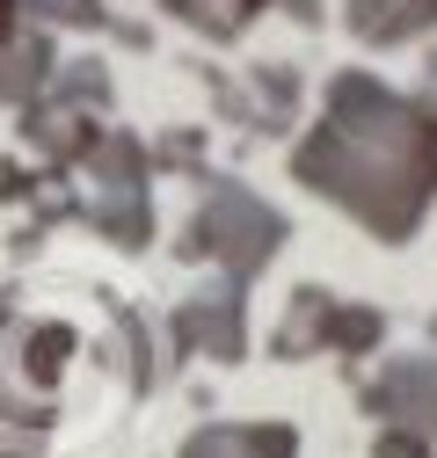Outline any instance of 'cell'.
Segmentation results:
<instances>
[{
	"label": "cell",
	"mask_w": 437,
	"mask_h": 458,
	"mask_svg": "<svg viewBox=\"0 0 437 458\" xmlns=\"http://www.w3.org/2000/svg\"><path fill=\"white\" fill-rule=\"evenodd\" d=\"M176 8H183L190 22H204V30H241L262 0H176Z\"/></svg>",
	"instance_id": "cell-4"
},
{
	"label": "cell",
	"mask_w": 437,
	"mask_h": 458,
	"mask_svg": "<svg viewBox=\"0 0 437 458\" xmlns=\"http://www.w3.org/2000/svg\"><path fill=\"white\" fill-rule=\"evenodd\" d=\"M44 66H51L44 37H15V44H0V95H22L30 81H44Z\"/></svg>",
	"instance_id": "cell-3"
},
{
	"label": "cell",
	"mask_w": 437,
	"mask_h": 458,
	"mask_svg": "<svg viewBox=\"0 0 437 458\" xmlns=\"http://www.w3.org/2000/svg\"><path fill=\"white\" fill-rule=\"evenodd\" d=\"M0 15H8V0H0Z\"/></svg>",
	"instance_id": "cell-5"
},
{
	"label": "cell",
	"mask_w": 437,
	"mask_h": 458,
	"mask_svg": "<svg viewBox=\"0 0 437 458\" xmlns=\"http://www.w3.org/2000/svg\"><path fill=\"white\" fill-rule=\"evenodd\" d=\"M73 335L59 320H15L0 306V458H37L59 415V364Z\"/></svg>",
	"instance_id": "cell-1"
},
{
	"label": "cell",
	"mask_w": 437,
	"mask_h": 458,
	"mask_svg": "<svg viewBox=\"0 0 437 458\" xmlns=\"http://www.w3.org/2000/svg\"><path fill=\"white\" fill-rule=\"evenodd\" d=\"M292 429L285 422H227V429H197L183 458H292Z\"/></svg>",
	"instance_id": "cell-2"
}]
</instances>
